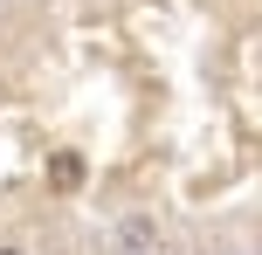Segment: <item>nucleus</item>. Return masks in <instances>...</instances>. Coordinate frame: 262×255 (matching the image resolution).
Segmentation results:
<instances>
[{"instance_id": "1", "label": "nucleus", "mask_w": 262, "mask_h": 255, "mask_svg": "<svg viewBox=\"0 0 262 255\" xmlns=\"http://www.w3.org/2000/svg\"><path fill=\"white\" fill-rule=\"evenodd\" d=\"M49 187L55 193H76L83 187V152H55V159H49Z\"/></svg>"}, {"instance_id": "2", "label": "nucleus", "mask_w": 262, "mask_h": 255, "mask_svg": "<svg viewBox=\"0 0 262 255\" xmlns=\"http://www.w3.org/2000/svg\"><path fill=\"white\" fill-rule=\"evenodd\" d=\"M152 242H159V228H152V221H145V214H131L124 228H118V248H124V255H145Z\"/></svg>"}, {"instance_id": "3", "label": "nucleus", "mask_w": 262, "mask_h": 255, "mask_svg": "<svg viewBox=\"0 0 262 255\" xmlns=\"http://www.w3.org/2000/svg\"><path fill=\"white\" fill-rule=\"evenodd\" d=\"M0 255H28V248H14V242H0Z\"/></svg>"}]
</instances>
